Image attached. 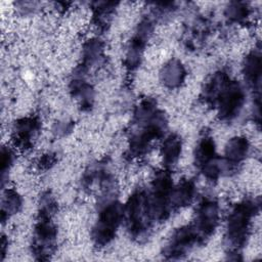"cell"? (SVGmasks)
Listing matches in <instances>:
<instances>
[{"label": "cell", "instance_id": "cell-1", "mask_svg": "<svg viewBox=\"0 0 262 262\" xmlns=\"http://www.w3.org/2000/svg\"><path fill=\"white\" fill-rule=\"evenodd\" d=\"M168 119L151 97L142 98L133 111L128 136L127 157L130 160L146 156L155 140L165 136Z\"/></svg>", "mask_w": 262, "mask_h": 262}, {"label": "cell", "instance_id": "cell-2", "mask_svg": "<svg viewBox=\"0 0 262 262\" xmlns=\"http://www.w3.org/2000/svg\"><path fill=\"white\" fill-rule=\"evenodd\" d=\"M260 203L255 199H244L235 203L225 221L223 244L228 259L239 260V255L250 237L253 220L259 212Z\"/></svg>", "mask_w": 262, "mask_h": 262}, {"label": "cell", "instance_id": "cell-3", "mask_svg": "<svg viewBox=\"0 0 262 262\" xmlns=\"http://www.w3.org/2000/svg\"><path fill=\"white\" fill-rule=\"evenodd\" d=\"M57 201L50 191H44L38 202L37 218L34 225L31 252L37 260H48L54 254L57 245Z\"/></svg>", "mask_w": 262, "mask_h": 262}, {"label": "cell", "instance_id": "cell-4", "mask_svg": "<svg viewBox=\"0 0 262 262\" xmlns=\"http://www.w3.org/2000/svg\"><path fill=\"white\" fill-rule=\"evenodd\" d=\"M123 205L117 198L98 200L97 216L90 232L93 244L98 248L111 244L123 224Z\"/></svg>", "mask_w": 262, "mask_h": 262}, {"label": "cell", "instance_id": "cell-5", "mask_svg": "<svg viewBox=\"0 0 262 262\" xmlns=\"http://www.w3.org/2000/svg\"><path fill=\"white\" fill-rule=\"evenodd\" d=\"M123 223L130 236L136 239L146 236L155 224L147 208L146 189L141 187L135 189L123 205Z\"/></svg>", "mask_w": 262, "mask_h": 262}, {"label": "cell", "instance_id": "cell-6", "mask_svg": "<svg viewBox=\"0 0 262 262\" xmlns=\"http://www.w3.org/2000/svg\"><path fill=\"white\" fill-rule=\"evenodd\" d=\"M193 164L208 181L216 182L224 175L222 160L216 152V145L212 136L205 134L200 137L193 150Z\"/></svg>", "mask_w": 262, "mask_h": 262}, {"label": "cell", "instance_id": "cell-7", "mask_svg": "<svg viewBox=\"0 0 262 262\" xmlns=\"http://www.w3.org/2000/svg\"><path fill=\"white\" fill-rule=\"evenodd\" d=\"M247 99L246 89L238 81L231 79L216 99L213 108L218 119L228 123L234 121L242 113Z\"/></svg>", "mask_w": 262, "mask_h": 262}, {"label": "cell", "instance_id": "cell-8", "mask_svg": "<svg viewBox=\"0 0 262 262\" xmlns=\"http://www.w3.org/2000/svg\"><path fill=\"white\" fill-rule=\"evenodd\" d=\"M221 218L220 205L213 196H204L196 205L191 225L202 244H205L216 231Z\"/></svg>", "mask_w": 262, "mask_h": 262}, {"label": "cell", "instance_id": "cell-9", "mask_svg": "<svg viewBox=\"0 0 262 262\" xmlns=\"http://www.w3.org/2000/svg\"><path fill=\"white\" fill-rule=\"evenodd\" d=\"M203 245L191 223L175 229L163 248L162 255L166 259H180L194 247Z\"/></svg>", "mask_w": 262, "mask_h": 262}, {"label": "cell", "instance_id": "cell-10", "mask_svg": "<svg viewBox=\"0 0 262 262\" xmlns=\"http://www.w3.org/2000/svg\"><path fill=\"white\" fill-rule=\"evenodd\" d=\"M42 122L37 116H26L16 119L10 130L11 145L18 150H29L41 132Z\"/></svg>", "mask_w": 262, "mask_h": 262}, {"label": "cell", "instance_id": "cell-11", "mask_svg": "<svg viewBox=\"0 0 262 262\" xmlns=\"http://www.w3.org/2000/svg\"><path fill=\"white\" fill-rule=\"evenodd\" d=\"M88 73L77 66L69 82V91L83 111H90L95 101V89L88 80Z\"/></svg>", "mask_w": 262, "mask_h": 262}, {"label": "cell", "instance_id": "cell-12", "mask_svg": "<svg viewBox=\"0 0 262 262\" xmlns=\"http://www.w3.org/2000/svg\"><path fill=\"white\" fill-rule=\"evenodd\" d=\"M250 149L251 143L246 136L235 135L230 137L224 145L223 158H221L224 174L229 175L236 172L248 158Z\"/></svg>", "mask_w": 262, "mask_h": 262}, {"label": "cell", "instance_id": "cell-13", "mask_svg": "<svg viewBox=\"0 0 262 262\" xmlns=\"http://www.w3.org/2000/svg\"><path fill=\"white\" fill-rule=\"evenodd\" d=\"M262 57L260 47L249 51L242 62V74L245 84L254 91V98L260 97Z\"/></svg>", "mask_w": 262, "mask_h": 262}, {"label": "cell", "instance_id": "cell-14", "mask_svg": "<svg viewBox=\"0 0 262 262\" xmlns=\"http://www.w3.org/2000/svg\"><path fill=\"white\" fill-rule=\"evenodd\" d=\"M187 77V71L183 62L178 58H170L160 69L159 79L162 85L169 89L175 90L180 88Z\"/></svg>", "mask_w": 262, "mask_h": 262}, {"label": "cell", "instance_id": "cell-15", "mask_svg": "<svg viewBox=\"0 0 262 262\" xmlns=\"http://www.w3.org/2000/svg\"><path fill=\"white\" fill-rule=\"evenodd\" d=\"M104 43L98 37H91L87 39L82 46L81 62L78 64L87 73L98 68L105 59Z\"/></svg>", "mask_w": 262, "mask_h": 262}, {"label": "cell", "instance_id": "cell-16", "mask_svg": "<svg viewBox=\"0 0 262 262\" xmlns=\"http://www.w3.org/2000/svg\"><path fill=\"white\" fill-rule=\"evenodd\" d=\"M231 80L230 75L224 70L215 71L210 78L205 82L202 91H201V99L208 106L213 107L216 99L218 98L221 91Z\"/></svg>", "mask_w": 262, "mask_h": 262}, {"label": "cell", "instance_id": "cell-17", "mask_svg": "<svg viewBox=\"0 0 262 262\" xmlns=\"http://www.w3.org/2000/svg\"><path fill=\"white\" fill-rule=\"evenodd\" d=\"M182 139L177 133L164 136L160 147L163 168L171 171L177 166L182 154Z\"/></svg>", "mask_w": 262, "mask_h": 262}, {"label": "cell", "instance_id": "cell-18", "mask_svg": "<svg viewBox=\"0 0 262 262\" xmlns=\"http://www.w3.org/2000/svg\"><path fill=\"white\" fill-rule=\"evenodd\" d=\"M196 195L195 182L191 178H181L178 183L174 184L172 191L173 210L183 209L189 206Z\"/></svg>", "mask_w": 262, "mask_h": 262}, {"label": "cell", "instance_id": "cell-19", "mask_svg": "<svg viewBox=\"0 0 262 262\" xmlns=\"http://www.w3.org/2000/svg\"><path fill=\"white\" fill-rule=\"evenodd\" d=\"M24 200L20 193L13 187H3L1 196V221L4 224L14 215L20 212Z\"/></svg>", "mask_w": 262, "mask_h": 262}, {"label": "cell", "instance_id": "cell-20", "mask_svg": "<svg viewBox=\"0 0 262 262\" xmlns=\"http://www.w3.org/2000/svg\"><path fill=\"white\" fill-rule=\"evenodd\" d=\"M116 6H117L116 2L99 1V2L91 3L93 25L99 30L106 29V27L110 25L113 18V15L116 10Z\"/></svg>", "mask_w": 262, "mask_h": 262}, {"label": "cell", "instance_id": "cell-21", "mask_svg": "<svg viewBox=\"0 0 262 262\" xmlns=\"http://www.w3.org/2000/svg\"><path fill=\"white\" fill-rule=\"evenodd\" d=\"M223 14L230 24L246 25L251 17L252 9L247 2L231 1L224 7Z\"/></svg>", "mask_w": 262, "mask_h": 262}, {"label": "cell", "instance_id": "cell-22", "mask_svg": "<svg viewBox=\"0 0 262 262\" xmlns=\"http://www.w3.org/2000/svg\"><path fill=\"white\" fill-rule=\"evenodd\" d=\"M15 161V148L12 145L3 144L1 147V186L4 187L8 181L10 171Z\"/></svg>", "mask_w": 262, "mask_h": 262}, {"label": "cell", "instance_id": "cell-23", "mask_svg": "<svg viewBox=\"0 0 262 262\" xmlns=\"http://www.w3.org/2000/svg\"><path fill=\"white\" fill-rule=\"evenodd\" d=\"M42 6V3L35 1H17L14 2V8L21 16H30L35 14Z\"/></svg>", "mask_w": 262, "mask_h": 262}, {"label": "cell", "instance_id": "cell-24", "mask_svg": "<svg viewBox=\"0 0 262 262\" xmlns=\"http://www.w3.org/2000/svg\"><path fill=\"white\" fill-rule=\"evenodd\" d=\"M73 128H74V124L72 122L60 120V121H56L53 124L52 133L56 137H63V136H67L69 133H71Z\"/></svg>", "mask_w": 262, "mask_h": 262}, {"label": "cell", "instance_id": "cell-25", "mask_svg": "<svg viewBox=\"0 0 262 262\" xmlns=\"http://www.w3.org/2000/svg\"><path fill=\"white\" fill-rule=\"evenodd\" d=\"M55 162H56V157H55V155L52 154V152H47V154L43 155V156L39 159V161H38L37 164H38V167H39L40 170L45 171V170L50 169V168L55 164Z\"/></svg>", "mask_w": 262, "mask_h": 262}]
</instances>
